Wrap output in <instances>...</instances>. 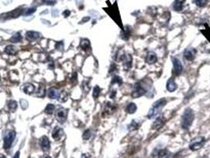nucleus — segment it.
Masks as SVG:
<instances>
[{"label": "nucleus", "instance_id": "f257e3e1", "mask_svg": "<svg viewBox=\"0 0 210 158\" xmlns=\"http://www.w3.org/2000/svg\"><path fill=\"white\" fill-rule=\"evenodd\" d=\"M194 119V113L191 108H186L183 112L181 120V127L183 130H188Z\"/></svg>", "mask_w": 210, "mask_h": 158}, {"label": "nucleus", "instance_id": "f03ea898", "mask_svg": "<svg viewBox=\"0 0 210 158\" xmlns=\"http://www.w3.org/2000/svg\"><path fill=\"white\" fill-rule=\"evenodd\" d=\"M167 104V100L165 98H161L158 101H156L154 104H153L152 108H150V112L147 114V118H153L158 115L160 112L161 109L165 106Z\"/></svg>", "mask_w": 210, "mask_h": 158}, {"label": "nucleus", "instance_id": "7ed1b4c3", "mask_svg": "<svg viewBox=\"0 0 210 158\" xmlns=\"http://www.w3.org/2000/svg\"><path fill=\"white\" fill-rule=\"evenodd\" d=\"M205 143V138L202 136L196 137L193 138L191 141V143L189 145V149L191 151H197L200 149H202L204 146Z\"/></svg>", "mask_w": 210, "mask_h": 158}, {"label": "nucleus", "instance_id": "20e7f679", "mask_svg": "<svg viewBox=\"0 0 210 158\" xmlns=\"http://www.w3.org/2000/svg\"><path fill=\"white\" fill-rule=\"evenodd\" d=\"M16 138V132L14 130H8L4 136L3 147L5 150H9Z\"/></svg>", "mask_w": 210, "mask_h": 158}, {"label": "nucleus", "instance_id": "39448f33", "mask_svg": "<svg viewBox=\"0 0 210 158\" xmlns=\"http://www.w3.org/2000/svg\"><path fill=\"white\" fill-rule=\"evenodd\" d=\"M147 92L145 88L142 86L141 82H137L136 84L134 86L133 91H132L131 97L133 98H139V97H142L144 94Z\"/></svg>", "mask_w": 210, "mask_h": 158}, {"label": "nucleus", "instance_id": "423d86ee", "mask_svg": "<svg viewBox=\"0 0 210 158\" xmlns=\"http://www.w3.org/2000/svg\"><path fill=\"white\" fill-rule=\"evenodd\" d=\"M119 61L123 62V68L125 70H130L132 67V63H133V58L130 54H124L123 53L122 55L121 58H120Z\"/></svg>", "mask_w": 210, "mask_h": 158}, {"label": "nucleus", "instance_id": "0eeeda50", "mask_svg": "<svg viewBox=\"0 0 210 158\" xmlns=\"http://www.w3.org/2000/svg\"><path fill=\"white\" fill-rule=\"evenodd\" d=\"M171 61L173 63V69H172V74L174 76H179L182 71V64L181 61L178 58L172 57L171 58Z\"/></svg>", "mask_w": 210, "mask_h": 158}, {"label": "nucleus", "instance_id": "6e6552de", "mask_svg": "<svg viewBox=\"0 0 210 158\" xmlns=\"http://www.w3.org/2000/svg\"><path fill=\"white\" fill-rule=\"evenodd\" d=\"M197 55V50L194 48H187L183 52V58L187 61H193Z\"/></svg>", "mask_w": 210, "mask_h": 158}, {"label": "nucleus", "instance_id": "1a4fd4ad", "mask_svg": "<svg viewBox=\"0 0 210 158\" xmlns=\"http://www.w3.org/2000/svg\"><path fill=\"white\" fill-rule=\"evenodd\" d=\"M68 111L66 108H59L56 111L55 117L56 119L61 124H63L67 118Z\"/></svg>", "mask_w": 210, "mask_h": 158}, {"label": "nucleus", "instance_id": "9d476101", "mask_svg": "<svg viewBox=\"0 0 210 158\" xmlns=\"http://www.w3.org/2000/svg\"><path fill=\"white\" fill-rule=\"evenodd\" d=\"M116 108L117 107L116 105H115V104H112V103L110 102H108L104 106L103 116H106V115L108 116V115H112V114L116 111Z\"/></svg>", "mask_w": 210, "mask_h": 158}, {"label": "nucleus", "instance_id": "9b49d317", "mask_svg": "<svg viewBox=\"0 0 210 158\" xmlns=\"http://www.w3.org/2000/svg\"><path fill=\"white\" fill-rule=\"evenodd\" d=\"M165 123H166L165 117H164V115H160V116L157 117V118H156V120H155V122L153 123V126H152V128H153V130H160V129H161L163 127H164Z\"/></svg>", "mask_w": 210, "mask_h": 158}, {"label": "nucleus", "instance_id": "f8f14e48", "mask_svg": "<svg viewBox=\"0 0 210 158\" xmlns=\"http://www.w3.org/2000/svg\"><path fill=\"white\" fill-rule=\"evenodd\" d=\"M39 145H40L41 149H42L45 152L48 151V150H50V147H51L49 138H48L47 136L41 137V138L39 139Z\"/></svg>", "mask_w": 210, "mask_h": 158}, {"label": "nucleus", "instance_id": "ddd939ff", "mask_svg": "<svg viewBox=\"0 0 210 158\" xmlns=\"http://www.w3.org/2000/svg\"><path fill=\"white\" fill-rule=\"evenodd\" d=\"M167 156L166 149H156L153 153V158H164Z\"/></svg>", "mask_w": 210, "mask_h": 158}, {"label": "nucleus", "instance_id": "4468645a", "mask_svg": "<svg viewBox=\"0 0 210 158\" xmlns=\"http://www.w3.org/2000/svg\"><path fill=\"white\" fill-rule=\"evenodd\" d=\"M145 62L150 65L155 64L157 62V56H156V53L153 51H150L146 55Z\"/></svg>", "mask_w": 210, "mask_h": 158}, {"label": "nucleus", "instance_id": "2eb2a0df", "mask_svg": "<svg viewBox=\"0 0 210 158\" xmlns=\"http://www.w3.org/2000/svg\"><path fill=\"white\" fill-rule=\"evenodd\" d=\"M62 136H63V130H62V129L59 127H55V129L52 131V138H54V140H60Z\"/></svg>", "mask_w": 210, "mask_h": 158}, {"label": "nucleus", "instance_id": "dca6fc26", "mask_svg": "<svg viewBox=\"0 0 210 158\" xmlns=\"http://www.w3.org/2000/svg\"><path fill=\"white\" fill-rule=\"evenodd\" d=\"M167 91H169V92H174L177 89L178 86L177 84L175 82V79L173 77H171V78L168 79V81L167 82Z\"/></svg>", "mask_w": 210, "mask_h": 158}, {"label": "nucleus", "instance_id": "f3484780", "mask_svg": "<svg viewBox=\"0 0 210 158\" xmlns=\"http://www.w3.org/2000/svg\"><path fill=\"white\" fill-rule=\"evenodd\" d=\"M39 37V33L34 31H29L26 33V39L29 41H34Z\"/></svg>", "mask_w": 210, "mask_h": 158}, {"label": "nucleus", "instance_id": "a211bd4d", "mask_svg": "<svg viewBox=\"0 0 210 158\" xmlns=\"http://www.w3.org/2000/svg\"><path fill=\"white\" fill-rule=\"evenodd\" d=\"M81 48L85 51H89L91 50L90 42L88 39H82L81 41Z\"/></svg>", "mask_w": 210, "mask_h": 158}, {"label": "nucleus", "instance_id": "6ab92c4d", "mask_svg": "<svg viewBox=\"0 0 210 158\" xmlns=\"http://www.w3.org/2000/svg\"><path fill=\"white\" fill-rule=\"evenodd\" d=\"M138 107H137L136 104L135 103H130L126 108V112L128 114H134L136 112Z\"/></svg>", "mask_w": 210, "mask_h": 158}, {"label": "nucleus", "instance_id": "aec40b11", "mask_svg": "<svg viewBox=\"0 0 210 158\" xmlns=\"http://www.w3.org/2000/svg\"><path fill=\"white\" fill-rule=\"evenodd\" d=\"M5 52L8 55H14L18 52V49L15 46L13 45H8V46L6 47L5 48Z\"/></svg>", "mask_w": 210, "mask_h": 158}, {"label": "nucleus", "instance_id": "412c9836", "mask_svg": "<svg viewBox=\"0 0 210 158\" xmlns=\"http://www.w3.org/2000/svg\"><path fill=\"white\" fill-rule=\"evenodd\" d=\"M35 91V86L31 83L25 84L24 86V92L26 94H32Z\"/></svg>", "mask_w": 210, "mask_h": 158}, {"label": "nucleus", "instance_id": "4be33fe9", "mask_svg": "<svg viewBox=\"0 0 210 158\" xmlns=\"http://www.w3.org/2000/svg\"><path fill=\"white\" fill-rule=\"evenodd\" d=\"M141 123L138 122L137 120H132V122L130 123V125L128 126V129L130 131H133V130H137L141 126Z\"/></svg>", "mask_w": 210, "mask_h": 158}, {"label": "nucleus", "instance_id": "5701e85b", "mask_svg": "<svg viewBox=\"0 0 210 158\" xmlns=\"http://www.w3.org/2000/svg\"><path fill=\"white\" fill-rule=\"evenodd\" d=\"M59 92H58V90L55 88H51V89H49V92H48V97L49 98L51 99H56L59 98Z\"/></svg>", "mask_w": 210, "mask_h": 158}, {"label": "nucleus", "instance_id": "b1692460", "mask_svg": "<svg viewBox=\"0 0 210 158\" xmlns=\"http://www.w3.org/2000/svg\"><path fill=\"white\" fill-rule=\"evenodd\" d=\"M185 1L186 0H176V2H175V3H174V6H173L175 10H176V11H180V10L182 9L183 3H185Z\"/></svg>", "mask_w": 210, "mask_h": 158}, {"label": "nucleus", "instance_id": "393cba45", "mask_svg": "<svg viewBox=\"0 0 210 158\" xmlns=\"http://www.w3.org/2000/svg\"><path fill=\"white\" fill-rule=\"evenodd\" d=\"M130 28L123 29V32L121 33V38L124 40H127L130 38Z\"/></svg>", "mask_w": 210, "mask_h": 158}, {"label": "nucleus", "instance_id": "a878e982", "mask_svg": "<svg viewBox=\"0 0 210 158\" xmlns=\"http://www.w3.org/2000/svg\"><path fill=\"white\" fill-rule=\"evenodd\" d=\"M7 104H8V108L10 112H15V110L18 108V103L13 100H10Z\"/></svg>", "mask_w": 210, "mask_h": 158}, {"label": "nucleus", "instance_id": "bb28decb", "mask_svg": "<svg viewBox=\"0 0 210 158\" xmlns=\"http://www.w3.org/2000/svg\"><path fill=\"white\" fill-rule=\"evenodd\" d=\"M22 40V35L20 34L19 33H16V34L13 35L11 38H10V42L12 43H18V42H21Z\"/></svg>", "mask_w": 210, "mask_h": 158}, {"label": "nucleus", "instance_id": "cd10ccee", "mask_svg": "<svg viewBox=\"0 0 210 158\" xmlns=\"http://www.w3.org/2000/svg\"><path fill=\"white\" fill-rule=\"evenodd\" d=\"M67 98H68V93L66 92V91H62V92L60 93V95H59V101L61 103H63V102H66V101H67Z\"/></svg>", "mask_w": 210, "mask_h": 158}, {"label": "nucleus", "instance_id": "c85d7f7f", "mask_svg": "<svg viewBox=\"0 0 210 158\" xmlns=\"http://www.w3.org/2000/svg\"><path fill=\"white\" fill-rule=\"evenodd\" d=\"M45 87L44 85L40 84L39 85V89H38V92L36 93V97H45Z\"/></svg>", "mask_w": 210, "mask_h": 158}, {"label": "nucleus", "instance_id": "c756f323", "mask_svg": "<svg viewBox=\"0 0 210 158\" xmlns=\"http://www.w3.org/2000/svg\"><path fill=\"white\" fill-rule=\"evenodd\" d=\"M55 108V107L54 104H48V105H47L46 108H45V112L46 114H48V115H51V114L54 112Z\"/></svg>", "mask_w": 210, "mask_h": 158}, {"label": "nucleus", "instance_id": "7c9ffc66", "mask_svg": "<svg viewBox=\"0 0 210 158\" xmlns=\"http://www.w3.org/2000/svg\"><path fill=\"white\" fill-rule=\"evenodd\" d=\"M118 84V86H121L123 84V79L119 76H114L112 80V85Z\"/></svg>", "mask_w": 210, "mask_h": 158}, {"label": "nucleus", "instance_id": "2f4dec72", "mask_svg": "<svg viewBox=\"0 0 210 158\" xmlns=\"http://www.w3.org/2000/svg\"><path fill=\"white\" fill-rule=\"evenodd\" d=\"M208 0H194V3L200 7H204L206 6Z\"/></svg>", "mask_w": 210, "mask_h": 158}, {"label": "nucleus", "instance_id": "473e14b6", "mask_svg": "<svg viewBox=\"0 0 210 158\" xmlns=\"http://www.w3.org/2000/svg\"><path fill=\"white\" fill-rule=\"evenodd\" d=\"M202 33H203L204 36L207 38L208 41L210 42V28L209 27H207L206 29H205L204 30H201Z\"/></svg>", "mask_w": 210, "mask_h": 158}, {"label": "nucleus", "instance_id": "72a5a7b5", "mask_svg": "<svg viewBox=\"0 0 210 158\" xmlns=\"http://www.w3.org/2000/svg\"><path fill=\"white\" fill-rule=\"evenodd\" d=\"M92 136V132H91L90 130H86V131L83 133V135H82V138H83L84 140H89V138H91Z\"/></svg>", "mask_w": 210, "mask_h": 158}, {"label": "nucleus", "instance_id": "f704fd0d", "mask_svg": "<svg viewBox=\"0 0 210 158\" xmlns=\"http://www.w3.org/2000/svg\"><path fill=\"white\" fill-rule=\"evenodd\" d=\"M100 88L98 86H95L93 89V92H92V96H93V97L95 99L98 98L99 95H100Z\"/></svg>", "mask_w": 210, "mask_h": 158}, {"label": "nucleus", "instance_id": "c9c22d12", "mask_svg": "<svg viewBox=\"0 0 210 158\" xmlns=\"http://www.w3.org/2000/svg\"><path fill=\"white\" fill-rule=\"evenodd\" d=\"M71 82L73 85H76L77 83V72L73 73L72 76H71Z\"/></svg>", "mask_w": 210, "mask_h": 158}, {"label": "nucleus", "instance_id": "e433bc0d", "mask_svg": "<svg viewBox=\"0 0 210 158\" xmlns=\"http://www.w3.org/2000/svg\"><path fill=\"white\" fill-rule=\"evenodd\" d=\"M22 10H20V9H17V10H13V12H11L10 14H11V17H13V18H17V17H18L19 15L22 14Z\"/></svg>", "mask_w": 210, "mask_h": 158}, {"label": "nucleus", "instance_id": "4c0bfd02", "mask_svg": "<svg viewBox=\"0 0 210 158\" xmlns=\"http://www.w3.org/2000/svg\"><path fill=\"white\" fill-rule=\"evenodd\" d=\"M55 48L56 49H58L59 51H62L63 50V43L62 41L57 42L55 44Z\"/></svg>", "mask_w": 210, "mask_h": 158}, {"label": "nucleus", "instance_id": "58836bf2", "mask_svg": "<svg viewBox=\"0 0 210 158\" xmlns=\"http://www.w3.org/2000/svg\"><path fill=\"white\" fill-rule=\"evenodd\" d=\"M20 103H21V106H22V108L23 110H25V109H26L28 108V102L25 100H21V102Z\"/></svg>", "mask_w": 210, "mask_h": 158}, {"label": "nucleus", "instance_id": "ea45409f", "mask_svg": "<svg viewBox=\"0 0 210 158\" xmlns=\"http://www.w3.org/2000/svg\"><path fill=\"white\" fill-rule=\"evenodd\" d=\"M116 65L115 64H112V66H111V69L110 71H109V73H112V71H115V69H116Z\"/></svg>", "mask_w": 210, "mask_h": 158}, {"label": "nucleus", "instance_id": "a19ab883", "mask_svg": "<svg viewBox=\"0 0 210 158\" xmlns=\"http://www.w3.org/2000/svg\"><path fill=\"white\" fill-rule=\"evenodd\" d=\"M115 95H116V91H112V92H111V94H110V97L112 99H114L115 98Z\"/></svg>", "mask_w": 210, "mask_h": 158}, {"label": "nucleus", "instance_id": "79ce46f5", "mask_svg": "<svg viewBox=\"0 0 210 158\" xmlns=\"http://www.w3.org/2000/svg\"><path fill=\"white\" fill-rule=\"evenodd\" d=\"M81 158H90V155L88 153H84L81 155Z\"/></svg>", "mask_w": 210, "mask_h": 158}, {"label": "nucleus", "instance_id": "37998d69", "mask_svg": "<svg viewBox=\"0 0 210 158\" xmlns=\"http://www.w3.org/2000/svg\"><path fill=\"white\" fill-rule=\"evenodd\" d=\"M20 157V152L18 151L16 153H15V155L13 156V158H19Z\"/></svg>", "mask_w": 210, "mask_h": 158}, {"label": "nucleus", "instance_id": "c03bdc74", "mask_svg": "<svg viewBox=\"0 0 210 158\" xmlns=\"http://www.w3.org/2000/svg\"><path fill=\"white\" fill-rule=\"evenodd\" d=\"M70 13H71V12H70L69 10H66V11H64L63 14H64L65 17H68L70 15Z\"/></svg>", "mask_w": 210, "mask_h": 158}, {"label": "nucleus", "instance_id": "a18cd8bd", "mask_svg": "<svg viewBox=\"0 0 210 158\" xmlns=\"http://www.w3.org/2000/svg\"><path fill=\"white\" fill-rule=\"evenodd\" d=\"M0 158H6V156H4L3 154H1V153H0Z\"/></svg>", "mask_w": 210, "mask_h": 158}, {"label": "nucleus", "instance_id": "49530a36", "mask_svg": "<svg viewBox=\"0 0 210 158\" xmlns=\"http://www.w3.org/2000/svg\"><path fill=\"white\" fill-rule=\"evenodd\" d=\"M45 158H51V157H50V156H47V157H45Z\"/></svg>", "mask_w": 210, "mask_h": 158}, {"label": "nucleus", "instance_id": "de8ad7c7", "mask_svg": "<svg viewBox=\"0 0 210 158\" xmlns=\"http://www.w3.org/2000/svg\"><path fill=\"white\" fill-rule=\"evenodd\" d=\"M164 158H169V157H168V156H167L166 157H164Z\"/></svg>", "mask_w": 210, "mask_h": 158}]
</instances>
